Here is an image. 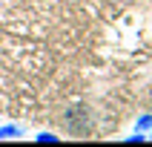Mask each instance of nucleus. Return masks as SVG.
Here are the masks:
<instances>
[{"mask_svg": "<svg viewBox=\"0 0 152 147\" xmlns=\"http://www.w3.org/2000/svg\"><path fill=\"white\" fill-rule=\"evenodd\" d=\"M17 136H23V127H20V124H3V127H0V141L17 138Z\"/></svg>", "mask_w": 152, "mask_h": 147, "instance_id": "obj_1", "label": "nucleus"}, {"mask_svg": "<svg viewBox=\"0 0 152 147\" xmlns=\"http://www.w3.org/2000/svg\"><path fill=\"white\" fill-rule=\"evenodd\" d=\"M34 141H52V144H55V141H60V136H55V133H40V136H34Z\"/></svg>", "mask_w": 152, "mask_h": 147, "instance_id": "obj_2", "label": "nucleus"}, {"mask_svg": "<svg viewBox=\"0 0 152 147\" xmlns=\"http://www.w3.org/2000/svg\"><path fill=\"white\" fill-rule=\"evenodd\" d=\"M149 127H152V115H144V118H138V130H141V133H146Z\"/></svg>", "mask_w": 152, "mask_h": 147, "instance_id": "obj_3", "label": "nucleus"}, {"mask_svg": "<svg viewBox=\"0 0 152 147\" xmlns=\"http://www.w3.org/2000/svg\"><path fill=\"white\" fill-rule=\"evenodd\" d=\"M126 141H129V144H135V141H146V136L141 133V130H138L135 136H126Z\"/></svg>", "mask_w": 152, "mask_h": 147, "instance_id": "obj_4", "label": "nucleus"}, {"mask_svg": "<svg viewBox=\"0 0 152 147\" xmlns=\"http://www.w3.org/2000/svg\"><path fill=\"white\" fill-rule=\"evenodd\" d=\"M149 133H152V127H149Z\"/></svg>", "mask_w": 152, "mask_h": 147, "instance_id": "obj_5", "label": "nucleus"}]
</instances>
